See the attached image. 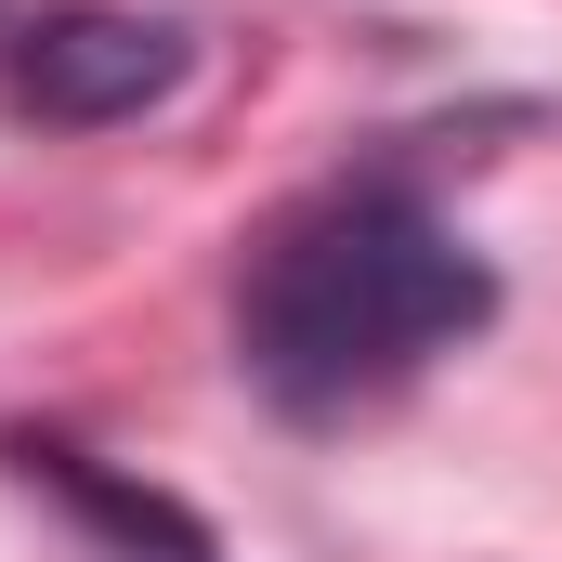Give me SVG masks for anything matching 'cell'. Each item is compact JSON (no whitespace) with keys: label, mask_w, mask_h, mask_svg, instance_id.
<instances>
[{"label":"cell","mask_w":562,"mask_h":562,"mask_svg":"<svg viewBox=\"0 0 562 562\" xmlns=\"http://www.w3.org/2000/svg\"><path fill=\"white\" fill-rule=\"evenodd\" d=\"M497 314V276L458 249V223L406 183H327L262 223L236 276V353L288 419H353L406 393L431 353H458Z\"/></svg>","instance_id":"obj_1"},{"label":"cell","mask_w":562,"mask_h":562,"mask_svg":"<svg viewBox=\"0 0 562 562\" xmlns=\"http://www.w3.org/2000/svg\"><path fill=\"white\" fill-rule=\"evenodd\" d=\"M196 66V40L170 13H119V0H66L13 26V105L40 132H119L144 105H170Z\"/></svg>","instance_id":"obj_2"}]
</instances>
